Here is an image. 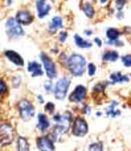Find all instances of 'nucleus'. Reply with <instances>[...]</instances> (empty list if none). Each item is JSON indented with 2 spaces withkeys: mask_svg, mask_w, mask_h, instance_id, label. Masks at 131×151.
I'll return each instance as SVG.
<instances>
[{
  "mask_svg": "<svg viewBox=\"0 0 131 151\" xmlns=\"http://www.w3.org/2000/svg\"><path fill=\"white\" fill-rule=\"evenodd\" d=\"M130 78L127 77V76H123L119 72H117V73H113L110 76V82L111 83H119V82H129Z\"/></svg>",
  "mask_w": 131,
  "mask_h": 151,
  "instance_id": "16",
  "label": "nucleus"
},
{
  "mask_svg": "<svg viewBox=\"0 0 131 151\" xmlns=\"http://www.w3.org/2000/svg\"><path fill=\"white\" fill-rule=\"evenodd\" d=\"M74 41H76L77 47H79V48H90L92 47V44H90L89 41H85L79 35H74Z\"/></svg>",
  "mask_w": 131,
  "mask_h": 151,
  "instance_id": "21",
  "label": "nucleus"
},
{
  "mask_svg": "<svg viewBox=\"0 0 131 151\" xmlns=\"http://www.w3.org/2000/svg\"><path fill=\"white\" fill-rule=\"evenodd\" d=\"M58 28H62V20H61V17L56 16V17L52 19V21H50V24H49V32L56 33V31H57Z\"/></svg>",
  "mask_w": 131,
  "mask_h": 151,
  "instance_id": "17",
  "label": "nucleus"
},
{
  "mask_svg": "<svg viewBox=\"0 0 131 151\" xmlns=\"http://www.w3.org/2000/svg\"><path fill=\"white\" fill-rule=\"evenodd\" d=\"M45 110H47V113L53 114V111H54V105H53V102H49V104L45 105Z\"/></svg>",
  "mask_w": 131,
  "mask_h": 151,
  "instance_id": "26",
  "label": "nucleus"
},
{
  "mask_svg": "<svg viewBox=\"0 0 131 151\" xmlns=\"http://www.w3.org/2000/svg\"><path fill=\"white\" fill-rule=\"evenodd\" d=\"M82 9H84L85 15H86L87 17H93V16H94V8H93V5L89 4V3H85Z\"/></svg>",
  "mask_w": 131,
  "mask_h": 151,
  "instance_id": "22",
  "label": "nucleus"
},
{
  "mask_svg": "<svg viewBox=\"0 0 131 151\" xmlns=\"http://www.w3.org/2000/svg\"><path fill=\"white\" fill-rule=\"evenodd\" d=\"M72 119H73V115L70 111H65L64 114H61V119L58 123H56V133L57 134H65L68 133V130L70 129L72 125Z\"/></svg>",
  "mask_w": 131,
  "mask_h": 151,
  "instance_id": "3",
  "label": "nucleus"
},
{
  "mask_svg": "<svg viewBox=\"0 0 131 151\" xmlns=\"http://www.w3.org/2000/svg\"><path fill=\"white\" fill-rule=\"evenodd\" d=\"M45 88H47V91H48V93H50V91H52V86H50V81H48V82L45 83Z\"/></svg>",
  "mask_w": 131,
  "mask_h": 151,
  "instance_id": "31",
  "label": "nucleus"
},
{
  "mask_svg": "<svg viewBox=\"0 0 131 151\" xmlns=\"http://www.w3.org/2000/svg\"><path fill=\"white\" fill-rule=\"evenodd\" d=\"M36 8H37V12H39V17H41V19L45 17L50 11V5L48 4L47 0H37Z\"/></svg>",
  "mask_w": 131,
  "mask_h": 151,
  "instance_id": "11",
  "label": "nucleus"
},
{
  "mask_svg": "<svg viewBox=\"0 0 131 151\" xmlns=\"http://www.w3.org/2000/svg\"><path fill=\"white\" fill-rule=\"evenodd\" d=\"M4 55H5V57H7L11 63L15 64V65H17V66H23L24 65V60L21 58V56L19 55V53L13 52V50H5Z\"/></svg>",
  "mask_w": 131,
  "mask_h": 151,
  "instance_id": "13",
  "label": "nucleus"
},
{
  "mask_svg": "<svg viewBox=\"0 0 131 151\" xmlns=\"http://www.w3.org/2000/svg\"><path fill=\"white\" fill-rule=\"evenodd\" d=\"M126 1H127V0H115V3H117V7H118V9H121V8L123 7L125 4H126Z\"/></svg>",
  "mask_w": 131,
  "mask_h": 151,
  "instance_id": "28",
  "label": "nucleus"
},
{
  "mask_svg": "<svg viewBox=\"0 0 131 151\" xmlns=\"http://www.w3.org/2000/svg\"><path fill=\"white\" fill-rule=\"evenodd\" d=\"M89 131V126H87L86 121L84 118L78 117L74 119V123H73V127H72V133L73 135L76 137H85Z\"/></svg>",
  "mask_w": 131,
  "mask_h": 151,
  "instance_id": "6",
  "label": "nucleus"
},
{
  "mask_svg": "<svg viewBox=\"0 0 131 151\" xmlns=\"http://www.w3.org/2000/svg\"><path fill=\"white\" fill-rule=\"evenodd\" d=\"M17 106H19V113H20L23 119L29 121L34 115V107L28 99H21Z\"/></svg>",
  "mask_w": 131,
  "mask_h": 151,
  "instance_id": "5",
  "label": "nucleus"
},
{
  "mask_svg": "<svg viewBox=\"0 0 131 151\" xmlns=\"http://www.w3.org/2000/svg\"><path fill=\"white\" fill-rule=\"evenodd\" d=\"M28 72L31 73L32 77H39V76H42V73H44V70H42V68L40 66V64L34 63V61L29 63V65H28Z\"/></svg>",
  "mask_w": 131,
  "mask_h": 151,
  "instance_id": "15",
  "label": "nucleus"
},
{
  "mask_svg": "<svg viewBox=\"0 0 131 151\" xmlns=\"http://www.w3.org/2000/svg\"><path fill=\"white\" fill-rule=\"evenodd\" d=\"M89 150L90 151H103V145L101 143V142H98V143H93V145H90Z\"/></svg>",
  "mask_w": 131,
  "mask_h": 151,
  "instance_id": "24",
  "label": "nucleus"
},
{
  "mask_svg": "<svg viewBox=\"0 0 131 151\" xmlns=\"http://www.w3.org/2000/svg\"><path fill=\"white\" fill-rule=\"evenodd\" d=\"M66 36H68V33H66V32H62V33L60 35V41L61 42H64L66 40Z\"/></svg>",
  "mask_w": 131,
  "mask_h": 151,
  "instance_id": "30",
  "label": "nucleus"
},
{
  "mask_svg": "<svg viewBox=\"0 0 131 151\" xmlns=\"http://www.w3.org/2000/svg\"><path fill=\"white\" fill-rule=\"evenodd\" d=\"M37 147L40 151H54V145L49 137H40L37 138Z\"/></svg>",
  "mask_w": 131,
  "mask_h": 151,
  "instance_id": "10",
  "label": "nucleus"
},
{
  "mask_svg": "<svg viewBox=\"0 0 131 151\" xmlns=\"http://www.w3.org/2000/svg\"><path fill=\"white\" fill-rule=\"evenodd\" d=\"M17 151H29V143L26 138H24V137L17 138Z\"/></svg>",
  "mask_w": 131,
  "mask_h": 151,
  "instance_id": "20",
  "label": "nucleus"
},
{
  "mask_svg": "<svg viewBox=\"0 0 131 151\" xmlns=\"http://www.w3.org/2000/svg\"><path fill=\"white\" fill-rule=\"evenodd\" d=\"M0 138H1V146H7L13 139V129L8 123H1L0 126Z\"/></svg>",
  "mask_w": 131,
  "mask_h": 151,
  "instance_id": "7",
  "label": "nucleus"
},
{
  "mask_svg": "<svg viewBox=\"0 0 131 151\" xmlns=\"http://www.w3.org/2000/svg\"><path fill=\"white\" fill-rule=\"evenodd\" d=\"M5 93H7V85H5V81L1 80V96H4Z\"/></svg>",
  "mask_w": 131,
  "mask_h": 151,
  "instance_id": "29",
  "label": "nucleus"
},
{
  "mask_svg": "<svg viewBox=\"0 0 131 151\" xmlns=\"http://www.w3.org/2000/svg\"><path fill=\"white\" fill-rule=\"evenodd\" d=\"M118 58H119V55L115 50H106V52L103 53V60L109 61V63H114V61H117Z\"/></svg>",
  "mask_w": 131,
  "mask_h": 151,
  "instance_id": "18",
  "label": "nucleus"
},
{
  "mask_svg": "<svg viewBox=\"0 0 131 151\" xmlns=\"http://www.w3.org/2000/svg\"><path fill=\"white\" fill-rule=\"evenodd\" d=\"M16 20L20 24H24V25H28L33 21V16L28 12V11H19L17 15H16Z\"/></svg>",
  "mask_w": 131,
  "mask_h": 151,
  "instance_id": "12",
  "label": "nucleus"
},
{
  "mask_svg": "<svg viewBox=\"0 0 131 151\" xmlns=\"http://www.w3.org/2000/svg\"><path fill=\"white\" fill-rule=\"evenodd\" d=\"M106 36L109 37L110 41H117V40L119 39V36H121V32L117 28H109L107 31H106Z\"/></svg>",
  "mask_w": 131,
  "mask_h": 151,
  "instance_id": "19",
  "label": "nucleus"
},
{
  "mask_svg": "<svg viewBox=\"0 0 131 151\" xmlns=\"http://www.w3.org/2000/svg\"><path fill=\"white\" fill-rule=\"evenodd\" d=\"M122 61H123L125 66H131V56L130 55L123 56V57H122Z\"/></svg>",
  "mask_w": 131,
  "mask_h": 151,
  "instance_id": "25",
  "label": "nucleus"
},
{
  "mask_svg": "<svg viewBox=\"0 0 131 151\" xmlns=\"http://www.w3.org/2000/svg\"><path fill=\"white\" fill-rule=\"evenodd\" d=\"M69 85H70V78L68 77H62L57 81L54 86V90H53V94H54L56 99H64L68 94V89H69Z\"/></svg>",
  "mask_w": 131,
  "mask_h": 151,
  "instance_id": "2",
  "label": "nucleus"
},
{
  "mask_svg": "<svg viewBox=\"0 0 131 151\" xmlns=\"http://www.w3.org/2000/svg\"><path fill=\"white\" fill-rule=\"evenodd\" d=\"M40 58H41V61H42V65H44L45 73L48 74V77H49L50 80L56 78L57 70H56V65H54V63H53V60H50L45 53H41V55H40Z\"/></svg>",
  "mask_w": 131,
  "mask_h": 151,
  "instance_id": "8",
  "label": "nucleus"
},
{
  "mask_svg": "<svg viewBox=\"0 0 131 151\" xmlns=\"http://www.w3.org/2000/svg\"><path fill=\"white\" fill-rule=\"evenodd\" d=\"M85 98H86V88L82 85L77 86V88L74 89L73 93L70 94V97H69L70 102H74V104H78V102L85 101Z\"/></svg>",
  "mask_w": 131,
  "mask_h": 151,
  "instance_id": "9",
  "label": "nucleus"
},
{
  "mask_svg": "<svg viewBox=\"0 0 131 151\" xmlns=\"http://www.w3.org/2000/svg\"><path fill=\"white\" fill-rule=\"evenodd\" d=\"M39 122H37V127H39V130L41 131V133H44V131H47L48 129H49V119L47 118V115L42 114V113H40L39 114Z\"/></svg>",
  "mask_w": 131,
  "mask_h": 151,
  "instance_id": "14",
  "label": "nucleus"
},
{
  "mask_svg": "<svg viewBox=\"0 0 131 151\" xmlns=\"http://www.w3.org/2000/svg\"><path fill=\"white\" fill-rule=\"evenodd\" d=\"M106 86H107V83L106 82H100V83H97V85H94V93H100V91H103L106 89Z\"/></svg>",
  "mask_w": 131,
  "mask_h": 151,
  "instance_id": "23",
  "label": "nucleus"
},
{
  "mask_svg": "<svg viewBox=\"0 0 131 151\" xmlns=\"http://www.w3.org/2000/svg\"><path fill=\"white\" fill-rule=\"evenodd\" d=\"M66 64H68V68L70 70V73L76 77H79V76L84 74L85 72V66H86V60H85L84 56L81 55H72L70 57L66 60Z\"/></svg>",
  "mask_w": 131,
  "mask_h": 151,
  "instance_id": "1",
  "label": "nucleus"
},
{
  "mask_svg": "<svg viewBox=\"0 0 131 151\" xmlns=\"http://www.w3.org/2000/svg\"><path fill=\"white\" fill-rule=\"evenodd\" d=\"M100 1H101V3H102V4H105V3H106V1H107V0H100Z\"/></svg>",
  "mask_w": 131,
  "mask_h": 151,
  "instance_id": "34",
  "label": "nucleus"
},
{
  "mask_svg": "<svg viewBox=\"0 0 131 151\" xmlns=\"http://www.w3.org/2000/svg\"><path fill=\"white\" fill-rule=\"evenodd\" d=\"M95 42H97V45H101V40L100 39H95Z\"/></svg>",
  "mask_w": 131,
  "mask_h": 151,
  "instance_id": "33",
  "label": "nucleus"
},
{
  "mask_svg": "<svg viewBox=\"0 0 131 151\" xmlns=\"http://www.w3.org/2000/svg\"><path fill=\"white\" fill-rule=\"evenodd\" d=\"M5 29H7L8 36L11 37H21L24 35L20 23L16 19H8L7 23H5Z\"/></svg>",
  "mask_w": 131,
  "mask_h": 151,
  "instance_id": "4",
  "label": "nucleus"
},
{
  "mask_svg": "<svg viewBox=\"0 0 131 151\" xmlns=\"http://www.w3.org/2000/svg\"><path fill=\"white\" fill-rule=\"evenodd\" d=\"M87 72H89V76H94L95 73V65L94 64H89V66H87Z\"/></svg>",
  "mask_w": 131,
  "mask_h": 151,
  "instance_id": "27",
  "label": "nucleus"
},
{
  "mask_svg": "<svg viewBox=\"0 0 131 151\" xmlns=\"http://www.w3.org/2000/svg\"><path fill=\"white\" fill-rule=\"evenodd\" d=\"M37 98H39V102H44V98H42L41 96H39V97H37Z\"/></svg>",
  "mask_w": 131,
  "mask_h": 151,
  "instance_id": "32",
  "label": "nucleus"
},
{
  "mask_svg": "<svg viewBox=\"0 0 131 151\" xmlns=\"http://www.w3.org/2000/svg\"><path fill=\"white\" fill-rule=\"evenodd\" d=\"M130 77H131V74H130Z\"/></svg>",
  "mask_w": 131,
  "mask_h": 151,
  "instance_id": "35",
  "label": "nucleus"
}]
</instances>
